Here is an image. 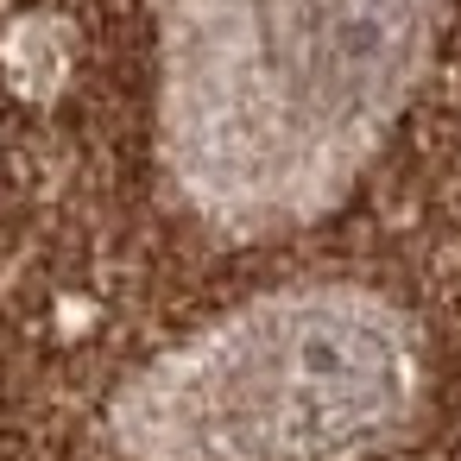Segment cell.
Masks as SVG:
<instances>
[{"label": "cell", "mask_w": 461, "mask_h": 461, "mask_svg": "<svg viewBox=\"0 0 461 461\" xmlns=\"http://www.w3.org/2000/svg\"><path fill=\"white\" fill-rule=\"evenodd\" d=\"M442 0H158V165L234 240L322 221L404 121Z\"/></svg>", "instance_id": "6da1fadb"}, {"label": "cell", "mask_w": 461, "mask_h": 461, "mask_svg": "<svg viewBox=\"0 0 461 461\" xmlns=\"http://www.w3.org/2000/svg\"><path fill=\"white\" fill-rule=\"evenodd\" d=\"M423 392L398 303L366 285H278L146 360L108 404L121 461H366Z\"/></svg>", "instance_id": "7a4b0ae2"}]
</instances>
